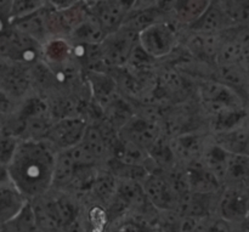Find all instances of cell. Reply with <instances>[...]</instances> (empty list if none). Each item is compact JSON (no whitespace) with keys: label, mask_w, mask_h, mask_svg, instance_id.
Returning <instances> with one entry per match:
<instances>
[{"label":"cell","mask_w":249,"mask_h":232,"mask_svg":"<svg viewBox=\"0 0 249 232\" xmlns=\"http://www.w3.org/2000/svg\"><path fill=\"white\" fill-rule=\"evenodd\" d=\"M56 156L57 151L44 139L19 141L6 172L9 181L27 201L41 196L53 187Z\"/></svg>","instance_id":"cell-1"},{"label":"cell","mask_w":249,"mask_h":232,"mask_svg":"<svg viewBox=\"0 0 249 232\" xmlns=\"http://www.w3.org/2000/svg\"><path fill=\"white\" fill-rule=\"evenodd\" d=\"M28 203L36 224L44 232H65L83 211L77 197L53 187Z\"/></svg>","instance_id":"cell-2"},{"label":"cell","mask_w":249,"mask_h":232,"mask_svg":"<svg viewBox=\"0 0 249 232\" xmlns=\"http://www.w3.org/2000/svg\"><path fill=\"white\" fill-rule=\"evenodd\" d=\"M172 18H164L138 34V45L153 60H162L174 53L180 44V32Z\"/></svg>","instance_id":"cell-3"},{"label":"cell","mask_w":249,"mask_h":232,"mask_svg":"<svg viewBox=\"0 0 249 232\" xmlns=\"http://www.w3.org/2000/svg\"><path fill=\"white\" fill-rule=\"evenodd\" d=\"M0 57L12 63L32 66L41 61V44L10 27L0 36Z\"/></svg>","instance_id":"cell-4"},{"label":"cell","mask_w":249,"mask_h":232,"mask_svg":"<svg viewBox=\"0 0 249 232\" xmlns=\"http://www.w3.org/2000/svg\"><path fill=\"white\" fill-rule=\"evenodd\" d=\"M136 46L138 34L124 27L106 34L104 40L99 44L102 61L108 71L125 67Z\"/></svg>","instance_id":"cell-5"},{"label":"cell","mask_w":249,"mask_h":232,"mask_svg":"<svg viewBox=\"0 0 249 232\" xmlns=\"http://www.w3.org/2000/svg\"><path fill=\"white\" fill-rule=\"evenodd\" d=\"M142 189L148 203L158 212L175 211L180 202L168 170L156 169L142 182Z\"/></svg>","instance_id":"cell-6"},{"label":"cell","mask_w":249,"mask_h":232,"mask_svg":"<svg viewBox=\"0 0 249 232\" xmlns=\"http://www.w3.org/2000/svg\"><path fill=\"white\" fill-rule=\"evenodd\" d=\"M248 187L221 186L216 196L215 215L229 224L248 220Z\"/></svg>","instance_id":"cell-7"},{"label":"cell","mask_w":249,"mask_h":232,"mask_svg":"<svg viewBox=\"0 0 249 232\" xmlns=\"http://www.w3.org/2000/svg\"><path fill=\"white\" fill-rule=\"evenodd\" d=\"M89 122L80 116L62 117L53 121L44 140L50 143L55 150L63 151L80 143Z\"/></svg>","instance_id":"cell-8"},{"label":"cell","mask_w":249,"mask_h":232,"mask_svg":"<svg viewBox=\"0 0 249 232\" xmlns=\"http://www.w3.org/2000/svg\"><path fill=\"white\" fill-rule=\"evenodd\" d=\"M0 90L17 102L23 101L31 95L36 94L34 91L29 66L11 62L4 79L0 83Z\"/></svg>","instance_id":"cell-9"},{"label":"cell","mask_w":249,"mask_h":232,"mask_svg":"<svg viewBox=\"0 0 249 232\" xmlns=\"http://www.w3.org/2000/svg\"><path fill=\"white\" fill-rule=\"evenodd\" d=\"M87 2L90 12L100 22L106 34L121 28L129 12L119 0H91Z\"/></svg>","instance_id":"cell-10"},{"label":"cell","mask_w":249,"mask_h":232,"mask_svg":"<svg viewBox=\"0 0 249 232\" xmlns=\"http://www.w3.org/2000/svg\"><path fill=\"white\" fill-rule=\"evenodd\" d=\"M190 192L197 194H216L221 189V184L215 175L202 163L201 160L195 161L181 167Z\"/></svg>","instance_id":"cell-11"},{"label":"cell","mask_w":249,"mask_h":232,"mask_svg":"<svg viewBox=\"0 0 249 232\" xmlns=\"http://www.w3.org/2000/svg\"><path fill=\"white\" fill-rule=\"evenodd\" d=\"M248 122L229 130L211 134V139L216 146L230 155L248 156Z\"/></svg>","instance_id":"cell-12"},{"label":"cell","mask_w":249,"mask_h":232,"mask_svg":"<svg viewBox=\"0 0 249 232\" xmlns=\"http://www.w3.org/2000/svg\"><path fill=\"white\" fill-rule=\"evenodd\" d=\"M230 27L233 26H231L230 21L225 16L223 10L214 2H211L206 11L198 17L197 21L187 27V29L194 33L220 34Z\"/></svg>","instance_id":"cell-13"},{"label":"cell","mask_w":249,"mask_h":232,"mask_svg":"<svg viewBox=\"0 0 249 232\" xmlns=\"http://www.w3.org/2000/svg\"><path fill=\"white\" fill-rule=\"evenodd\" d=\"M11 27L26 36H31L36 41L43 45L48 39H50V33L46 22V9L45 6L39 11L23 17L21 19L11 22Z\"/></svg>","instance_id":"cell-14"},{"label":"cell","mask_w":249,"mask_h":232,"mask_svg":"<svg viewBox=\"0 0 249 232\" xmlns=\"http://www.w3.org/2000/svg\"><path fill=\"white\" fill-rule=\"evenodd\" d=\"M105 36H106V33H105L104 28L89 10L88 16L75 27L74 31L68 36L67 39L72 44L97 45L104 40Z\"/></svg>","instance_id":"cell-15"},{"label":"cell","mask_w":249,"mask_h":232,"mask_svg":"<svg viewBox=\"0 0 249 232\" xmlns=\"http://www.w3.org/2000/svg\"><path fill=\"white\" fill-rule=\"evenodd\" d=\"M27 202L11 182L0 184V225L9 223Z\"/></svg>","instance_id":"cell-16"},{"label":"cell","mask_w":249,"mask_h":232,"mask_svg":"<svg viewBox=\"0 0 249 232\" xmlns=\"http://www.w3.org/2000/svg\"><path fill=\"white\" fill-rule=\"evenodd\" d=\"M211 0H174L172 19L181 27H190L211 5Z\"/></svg>","instance_id":"cell-17"},{"label":"cell","mask_w":249,"mask_h":232,"mask_svg":"<svg viewBox=\"0 0 249 232\" xmlns=\"http://www.w3.org/2000/svg\"><path fill=\"white\" fill-rule=\"evenodd\" d=\"M248 156L230 155L221 180V186L248 187Z\"/></svg>","instance_id":"cell-18"},{"label":"cell","mask_w":249,"mask_h":232,"mask_svg":"<svg viewBox=\"0 0 249 232\" xmlns=\"http://www.w3.org/2000/svg\"><path fill=\"white\" fill-rule=\"evenodd\" d=\"M4 228L9 232H44L36 224L28 202L9 223L5 224Z\"/></svg>","instance_id":"cell-19"},{"label":"cell","mask_w":249,"mask_h":232,"mask_svg":"<svg viewBox=\"0 0 249 232\" xmlns=\"http://www.w3.org/2000/svg\"><path fill=\"white\" fill-rule=\"evenodd\" d=\"M44 0H11L9 17L10 21H17L39 11L43 7Z\"/></svg>","instance_id":"cell-20"},{"label":"cell","mask_w":249,"mask_h":232,"mask_svg":"<svg viewBox=\"0 0 249 232\" xmlns=\"http://www.w3.org/2000/svg\"><path fill=\"white\" fill-rule=\"evenodd\" d=\"M21 139L10 133L0 131V164L7 167L11 162Z\"/></svg>","instance_id":"cell-21"},{"label":"cell","mask_w":249,"mask_h":232,"mask_svg":"<svg viewBox=\"0 0 249 232\" xmlns=\"http://www.w3.org/2000/svg\"><path fill=\"white\" fill-rule=\"evenodd\" d=\"M19 102L10 97L9 95L5 94L0 90V117L6 121L9 117H11L18 108Z\"/></svg>","instance_id":"cell-22"},{"label":"cell","mask_w":249,"mask_h":232,"mask_svg":"<svg viewBox=\"0 0 249 232\" xmlns=\"http://www.w3.org/2000/svg\"><path fill=\"white\" fill-rule=\"evenodd\" d=\"M80 1L83 0H44V5L46 9L53 10V11H63V10L74 6Z\"/></svg>","instance_id":"cell-23"},{"label":"cell","mask_w":249,"mask_h":232,"mask_svg":"<svg viewBox=\"0 0 249 232\" xmlns=\"http://www.w3.org/2000/svg\"><path fill=\"white\" fill-rule=\"evenodd\" d=\"M65 232H88L87 226H85V221H84V216H83V211L80 213V215L66 229Z\"/></svg>","instance_id":"cell-24"},{"label":"cell","mask_w":249,"mask_h":232,"mask_svg":"<svg viewBox=\"0 0 249 232\" xmlns=\"http://www.w3.org/2000/svg\"><path fill=\"white\" fill-rule=\"evenodd\" d=\"M11 27V21H10L9 14L0 12V36L4 33H6Z\"/></svg>","instance_id":"cell-25"},{"label":"cell","mask_w":249,"mask_h":232,"mask_svg":"<svg viewBox=\"0 0 249 232\" xmlns=\"http://www.w3.org/2000/svg\"><path fill=\"white\" fill-rule=\"evenodd\" d=\"M231 232H249L248 231V220L237 224H230Z\"/></svg>","instance_id":"cell-26"},{"label":"cell","mask_w":249,"mask_h":232,"mask_svg":"<svg viewBox=\"0 0 249 232\" xmlns=\"http://www.w3.org/2000/svg\"><path fill=\"white\" fill-rule=\"evenodd\" d=\"M10 65H11V62H9V61H6V60H4V58L0 57V83H1L2 79H4L5 74H6Z\"/></svg>","instance_id":"cell-27"},{"label":"cell","mask_w":249,"mask_h":232,"mask_svg":"<svg viewBox=\"0 0 249 232\" xmlns=\"http://www.w3.org/2000/svg\"><path fill=\"white\" fill-rule=\"evenodd\" d=\"M10 5H11V0H0V12L9 14Z\"/></svg>","instance_id":"cell-28"},{"label":"cell","mask_w":249,"mask_h":232,"mask_svg":"<svg viewBox=\"0 0 249 232\" xmlns=\"http://www.w3.org/2000/svg\"><path fill=\"white\" fill-rule=\"evenodd\" d=\"M9 181V177H7L6 167L0 164V184H4V182Z\"/></svg>","instance_id":"cell-29"},{"label":"cell","mask_w":249,"mask_h":232,"mask_svg":"<svg viewBox=\"0 0 249 232\" xmlns=\"http://www.w3.org/2000/svg\"><path fill=\"white\" fill-rule=\"evenodd\" d=\"M2 229H4V226L0 225V232H2Z\"/></svg>","instance_id":"cell-30"},{"label":"cell","mask_w":249,"mask_h":232,"mask_svg":"<svg viewBox=\"0 0 249 232\" xmlns=\"http://www.w3.org/2000/svg\"><path fill=\"white\" fill-rule=\"evenodd\" d=\"M2 232H9V231H7V230H6V229H5V228H4V229H2Z\"/></svg>","instance_id":"cell-31"},{"label":"cell","mask_w":249,"mask_h":232,"mask_svg":"<svg viewBox=\"0 0 249 232\" xmlns=\"http://www.w3.org/2000/svg\"><path fill=\"white\" fill-rule=\"evenodd\" d=\"M85 1H91V0H85Z\"/></svg>","instance_id":"cell-32"}]
</instances>
